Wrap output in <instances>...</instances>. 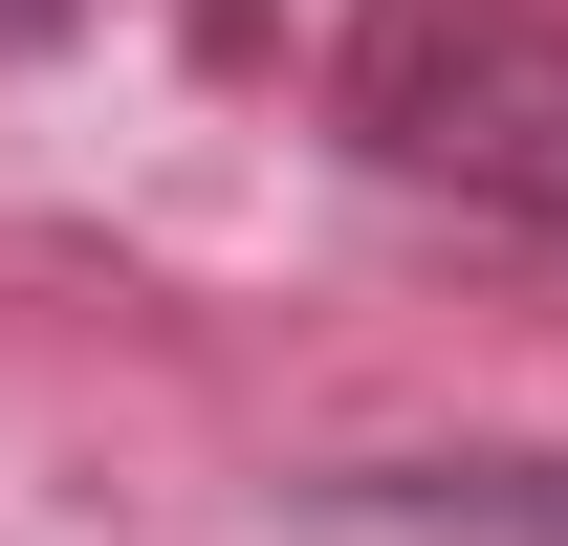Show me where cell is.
<instances>
[{
  "instance_id": "1",
  "label": "cell",
  "mask_w": 568,
  "mask_h": 546,
  "mask_svg": "<svg viewBox=\"0 0 568 546\" xmlns=\"http://www.w3.org/2000/svg\"><path fill=\"white\" fill-rule=\"evenodd\" d=\"M351 153L416 175V198H459V219L568 241V44L503 22V0H394L351 44Z\"/></svg>"
},
{
  "instance_id": "2",
  "label": "cell",
  "mask_w": 568,
  "mask_h": 546,
  "mask_svg": "<svg viewBox=\"0 0 568 546\" xmlns=\"http://www.w3.org/2000/svg\"><path fill=\"white\" fill-rule=\"evenodd\" d=\"M306 525H351V546H568V459H525V437H459V459H328Z\"/></svg>"
},
{
  "instance_id": "3",
  "label": "cell",
  "mask_w": 568,
  "mask_h": 546,
  "mask_svg": "<svg viewBox=\"0 0 568 546\" xmlns=\"http://www.w3.org/2000/svg\"><path fill=\"white\" fill-rule=\"evenodd\" d=\"M67 22H88V0H0V44H67Z\"/></svg>"
}]
</instances>
